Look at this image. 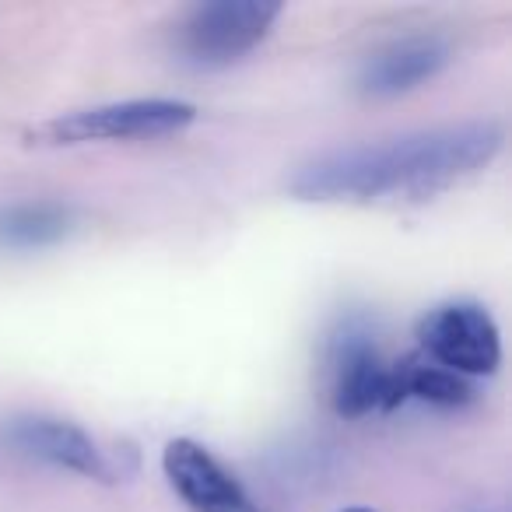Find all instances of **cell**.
Returning <instances> with one entry per match:
<instances>
[{
	"label": "cell",
	"instance_id": "8fae6325",
	"mask_svg": "<svg viewBox=\"0 0 512 512\" xmlns=\"http://www.w3.org/2000/svg\"><path fill=\"white\" fill-rule=\"evenodd\" d=\"M344 512H372V509H344Z\"/></svg>",
	"mask_w": 512,
	"mask_h": 512
},
{
	"label": "cell",
	"instance_id": "30bf717a",
	"mask_svg": "<svg viewBox=\"0 0 512 512\" xmlns=\"http://www.w3.org/2000/svg\"><path fill=\"white\" fill-rule=\"evenodd\" d=\"M397 369H400V383H404L407 400L414 397L435 407H463L474 400V386H470L467 379L442 369V365L428 362L425 355L400 358Z\"/></svg>",
	"mask_w": 512,
	"mask_h": 512
},
{
	"label": "cell",
	"instance_id": "6da1fadb",
	"mask_svg": "<svg viewBox=\"0 0 512 512\" xmlns=\"http://www.w3.org/2000/svg\"><path fill=\"white\" fill-rule=\"evenodd\" d=\"M502 151V127L491 120L418 130L386 144H362L302 165L292 179L299 200H428L481 172Z\"/></svg>",
	"mask_w": 512,
	"mask_h": 512
},
{
	"label": "cell",
	"instance_id": "8992f818",
	"mask_svg": "<svg viewBox=\"0 0 512 512\" xmlns=\"http://www.w3.org/2000/svg\"><path fill=\"white\" fill-rule=\"evenodd\" d=\"M4 442L11 446V453L46 463V467L71 470V474L95 477V481H113L116 477V467L106 456V449L74 421L46 418V414L15 418L4 428Z\"/></svg>",
	"mask_w": 512,
	"mask_h": 512
},
{
	"label": "cell",
	"instance_id": "7a4b0ae2",
	"mask_svg": "<svg viewBox=\"0 0 512 512\" xmlns=\"http://www.w3.org/2000/svg\"><path fill=\"white\" fill-rule=\"evenodd\" d=\"M197 120V106L179 99H127L106 106L74 109L53 116L25 134V144L36 148H78L95 141H151L186 130Z\"/></svg>",
	"mask_w": 512,
	"mask_h": 512
},
{
	"label": "cell",
	"instance_id": "5b68a950",
	"mask_svg": "<svg viewBox=\"0 0 512 512\" xmlns=\"http://www.w3.org/2000/svg\"><path fill=\"white\" fill-rule=\"evenodd\" d=\"M421 355L456 376H491L502 362V337L491 313L477 302H446L421 316Z\"/></svg>",
	"mask_w": 512,
	"mask_h": 512
},
{
	"label": "cell",
	"instance_id": "3957f363",
	"mask_svg": "<svg viewBox=\"0 0 512 512\" xmlns=\"http://www.w3.org/2000/svg\"><path fill=\"white\" fill-rule=\"evenodd\" d=\"M330 407L344 418H365L404 404L397 362H383L376 341L362 327H341L327 351Z\"/></svg>",
	"mask_w": 512,
	"mask_h": 512
},
{
	"label": "cell",
	"instance_id": "ba28073f",
	"mask_svg": "<svg viewBox=\"0 0 512 512\" xmlns=\"http://www.w3.org/2000/svg\"><path fill=\"white\" fill-rule=\"evenodd\" d=\"M449 60H453V50L439 36L393 39L365 57L358 71V92L369 99H393V95H404L432 81L435 74L446 71Z\"/></svg>",
	"mask_w": 512,
	"mask_h": 512
},
{
	"label": "cell",
	"instance_id": "52a82bcc",
	"mask_svg": "<svg viewBox=\"0 0 512 512\" xmlns=\"http://www.w3.org/2000/svg\"><path fill=\"white\" fill-rule=\"evenodd\" d=\"M162 470L190 512H264L239 477L193 439H172L162 453Z\"/></svg>",
	"mask_w": 512,
	"mask_h": 512
},
{
	"label": "cell",
	"instance_id": "277c9868",
	"mask_svg": "<svg viewBox=\"0 0 512 512\" xmlns=\"http://www.w3.org/2000/svg\"><path fill=\"white\" fill-rule=\"evenodd\" d=\"M278 18H281V4H264V0L197 4L179 22L176 43L193 64L225 67L232 60L246 57L253 46L264 43Z\"/></svg>",
	"mask_w": 512,
	"mask_h": 512
},
{
	"label": "cell",
	"instance_id": "9c48e42d",
	"mask_svg": "<svg viewBox=\"0 0 512 512\" xmlns=\"http://www.w3.org/2000/svg\"><path fill=\"white\" fill-rule=\"evenodd\" d=\"M74 232V207L53 200L0 207V249H43Z\"/></svg>",
	"mask_w": 512,
	"mask_h": 512
}]
</instances>
